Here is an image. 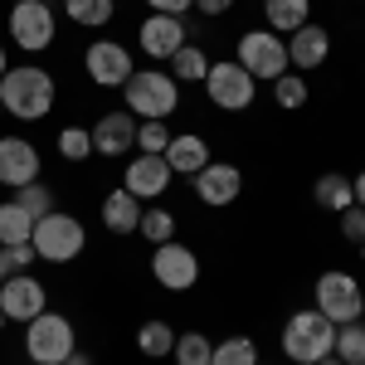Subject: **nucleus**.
<instances>
[{"mask_svg": "<svg viewBox=\"0 0 365 365\" xmlns=\"http://www.w3.org/2000/svg\"><path fill=\"white\" fill-rule=\"evenodd\" d=\"M327 54H331V34H327L322 25L307 20L302 29L287 34V63H292V68H322Z\"/></svg>", "mask_w": 365, "mask_h": 365, "instance_id": "a211bd4d", "label": "nucleus"}, {"mask_svg": "<svg viewBox=\"0 0 365 365\" xmlns=\"http://www.w3.org/2000/svg\"><path fill=\"white\" fill-rule=\"evenodd\" d=\"M29 249L39 253L44 263H73V258H78V253L88 249V234H83V225H78L73 215H63V210H54V215L34 220V234H29Z\"/></svg>", "mask_w": 365, "mask_h": 365, "instance_id": "39448f33", "label": "nucleus"}, {"mask_svg": "<svg viewBox=\"0 0 365 365\" xmlns=\"http://www.w3.org/2000/svg\"><path fill=\"white\" fill-rule=\"evenodd\" d=\"M229 5H234V0H195V10H200V15H210V20L229 15Z\"/></svg>", "mask_w": 365, "mask_h": 365, "instance_id": "4c0bfd02", "label": "nucleus"}, {"mask_svg": "<svg viewBox=\"0 0 365 365\" xmlns=\"http://www.w3.org/2000/svg\"><path fill=\"white\" fill-rule=\"evenodd\" d=\"M54 5L49 0H15L10 10V39L25 49V54H44L54 44Z\"/></svg>", "mask_w": 365, "mask_h": 365, "instance_id": "6e6552de", "label": "nucleus"}, {"mask_svg": "<svg viewBox=\"0 0 365 365\" xmlns=\"http://www.w3.org/2000/svg\"><path fill=\"white\" fill-rule=\"evenodd\" d=\"M25 351H29V365H63L73 351H78L73 322L44 307L34 322H25Z\"/></svg>", "mask_w": 365, "mask_h": 365, "instance_id": "20e7f679", "label": "nucleus"}, {"mask_svg": "<svg viewBox=\"0 0 365 365\" xmlns=\"http://www.w3.org/2000/svg\"><path fill=\"white\" fill-rule=\"evenodd\" d=\"M44 302H49L44 282L29 278V273H15V278L0 282V312H5V322H34L44 312Z\"/></svg>", "mask_w": 365, "mask_h": 365, "instance_id": "f8f14e48", "label": "nucleus"}, {"mask_svg": "<svg viewBox=\"0 0 365 365\" xmlns=\"http://www.w3.org/2000/svg\"><path fill=\"white\" fill-rule=\"evenodd\" d=\"M351 190H356V205H361V210H365V170H361V175H356V180H351Z\"/></svg>", "mask_w": 365, "mask_h": 365, "instance_id": "58836bf2", "label": "nucleus"}, {"mask_svg": "<svg viewBox=\"0 0 365 365\" xmlns=\"http://www.w3.org/2000/svg\"><path fill=\"white\" fill-rule=\"evenodd\" d=\"M63 15L83 29H103L117 15V0H63Z\"/></svg>", "mask_w": 365, "mask_h": 365, "instance_id": "393cba45", "label": "nucleus"}, {"mask_svg": "<svg viewBox=\"0 0 365 365\" xmlns=\"http://www.w3.org/2000/svg\"><path fill=\"white\" fill-rule=\"evenodd\" d=\"M122 103L137 122H166L180 108V83L166 68H132V78L122 83Z\"/></svg>", "mask_w": 365, "mask_h": 365, "instance_id": "f03ea898", "label": "nucleus"}, {"mask_svg": "<svg viewBox=\"0 0 365 365\" xmlns=\"http://www.w3.org/2000/svg\"><path fill=\"white\" fill-rule=\"evenodd\" d=\"M83 68H88V78L98 88H122L127 78H132V54L117 44V39H93L88 44V54H83Z\"/></svg>", "mask_w": 365, "mask_h": 365, "instance_id": "9b49d317", "label": "nucleus"}, {"mask_svg": "<svg viewBox=\"0 0 365 365\" xmlns=\"http://www.w3.org/2000/svg\"><path fill=\"white\" fill-rule=\"evenodd\" d=\"M29 234H34V215H25L15 200H5L0 205V244H29Z\"/></svg>", "mask_w": 365, "mask_h": 365, "instance_id": "bb28decb", "label": "nucleus"}, {"mask_svg": "<svg viewBox=\"0 0 365 365\" xmlns=\"http://www.w3.org/2000/svg\"><path fill=\"white\" fill-rule=\"evenodd\" d=\"M175 365H210V356H215V341L200 336V331H185V336H175Z\"/></svg>", "mask_w": 365, "mask_h": 365, "instance_id": "7c9ffc66", "label": "nucleus"}, {"mask_svg": "<svg viewBox=\"0 0 365 365\" xmlns=\"http://www.w3.org/2000/svg\"><path fill=\"white\" fill-rule=\"evenodd\" d=\"M58 156H63V161H88V156H93V132L63 127V132H58Z\"/></svg>", "mask_w": 365, "mask_h": 365, "instance_id": "473e14b6", "label": "nucleus"}, {"mask_svg": "<svg viewBox=\"0 0 365 365\" xmlns=\"http://www.w3.org/2000/svg\"><path fill=\"white\" fill-rule=\"evenodd\" d=\"M331 356L346 361V365H365V322H346V327H336Z\"/></svg>", "mask_w": 365, "mask_h": 365, "instance_id": "c85d7f7f", "label": "nucleus"}, {"mask_svg": "<svg viewBox=\"0 0 365 365\" xmlns=\"http://www.w3.org/2000/svg\"><path fill=\"white\" fill-rule=\"evenodd\" d=\"M239 68H249L253 83H273L282 78L292 63H287V39H278L273 29H244L239 34Z\"/></svg>", "mask_w": 365, "mask_h": 365, "instance_id": "0eeeda50", "label": "nucleus"}, {"mask_svg": "<svg viewBox=\"0 0 365 365\" xmlns=\"http://www.w3.org/2000/svg\"><path fill=\"white\" fill-rule=\"evenodd\" d=\"M317 365H346V361H336V356H327V361H317Z\"/></svg>", "mask_w": 365, "mask_h": 365, "instance_id": "79ce46f5", "label": "nucleus"}, {"mask_svg": "<svg viewBox=\"0 0 365 365\" xmlns=\"http://www.w3.org/2000/svg\"><path fill=\"white\" fill-rule=\"evenodd\" d=\"M0 331H5V312H0Z\"/></svg>", "mask_w": 365, "mask_h": 365, "instance_id": "37998d69", "label": "nucleus"}, {"mask_svg": "<svg viewBox=\"0 0 365 365\" xmlns=\"http://www.w3.org/2000/svg\"><path fill=\"white\" fill-rule=\"evenodd\" d=\"M137 146V117L132 113H108L93 127V156H127Z\"/></svg>", "mask_w": 365, "mask_h": 365, "instance_id": "f3484780", "label": "nucleus"}, {"mask_svg": "<svg viewBox=\"0 0 365 365\" xmlns=\"http://www.w3.org/2000/svg\"><path fill=\"white\" fill-rule=\"evenodd\" d=\"M137 234L151 244V249H156V244H170V239H175V215H170L166 205H151V210H141Z\"/></svg>", "mask_w": 365, "mask_h": 365, "instance_id": "a878e982", "label": "nucleus"}, {"mask_svg": "<svg viewBox=\"0 0 365 365\" xmlns=\"http://www.w3.org/2000/svg\"><path fill=\"white\" fill-rule=\"evenodd\" d=\"M63 365H98V361H93L88 351H73V356H68V361H63Z\"/></svg>", "mask_w": 365, "mask_h": 365, "instance_id": "ea45409f", "label": "nucleus"}, {"mask_svg": "<svg viewBox=\"0 0 365 365\" xmlns=\"http://www.w3.org/2000/svg\"><path fill=\"white\" fill-rule=\"evenodd\" d=\"M341 234H346L351 244H365V210H361V205L341 210Z\"/></svg>", "mask_w": 365, "mask_h": 365, "instance_id": "c9c22d12", "label": "nucleus"}, {"mask_svg": "<svg viewBox=\"0 0 365 365\" xmlns=\"http://www.w3.org/2000/svg\"><path fill=\"white\" fill-rule=\"evenodd\" d=\"M312 200L322 205V210H351L356 205V190H351V175H341V170H327V175H317V185H312Z\"/></svg>", "mask_w": 365, "mask_h": 365, "instance_id": "412c9836", "label": "nucleus"}, {"mask_svg": "<svg viewBox=\"0 0 365 365\" xmlns=\"http://www.w3.org/2000/svg\"><path fill=\"white\" fill-rule=\"evenodd\" d=\"M5 68H10V58H5V44H0V78H5Z\"/></svg>", "mask_w": 365, "mask_h": 365, "instance_id": "a19ab883", "label": "nucleus"}, {"mask_svg": "<svg viewBox=\"0 0 365 365\" xmlns=\"http://www.w3.org/2000/svg\"><path fill=\"white\" fill-rule=\"evenodd\" d=\"M166 63H170V78H175V83H205V73H210V54H205L200 44L175 49Z\"/></svg>", "mask_w": 365, "mask_h": 365, "instance_id": "5701e85b", "label": "nucleus"}, {"mask_svg": "<svg viewBox=\"0 0 365 365\" xmlns=\"http://www.w3.org/2000/svg\"><path fill=\"white\" fill-rule=\"evenodd\" d=\"M312 307L322 312V317H331L336 327H346V322H361L365 312V287L346 268H327L322 278H317V287H312Z\"/></svg>", "mask_w": 365, "mask_h": 365, "instance_id": "423d86ee", "label": "nucleus"}, {"mask_svg": "<svg viewBox=\"0 0 365 365\" xmlns=\"http://www.w3.org/2000/svg\"><path fill=\"white\" fill-rule=\"evenodd\" d=\"M146 5H151V15H180V20L195 10V0H146Z\"/></svg>", "mask_w": 365, "mask_h": 365, "instance_id": "e433bc0d", "label": "nucleus"}, {"mask_svg": "<svg viewBox=\"0 0 365 365\" xmlns=\"http://www.w3.org/2000/svg\"><path fill=\"white\" fill-rule=\"evenodd\" d=\"M39 180V151L25 137H0V185H29Z\"/></svg>", "mask_w": 365, "mask_h": 365, "instance_id": "dca6fc26", "label": "nucleus"}, {"mask_svg": "<svg viewBox=\"0 0 365 365\" xmlns=\"http://www.w3.org/2000/svg\"><path fill=\"white\" fill-rule=\"evenodd\" d=\"M273 103H278L282 113H297L302 103H307V78L302 73H282V78H273Z\"/></svg>", "mask_w": 365, "mask_h": 365, "instance_id": "c756f323", "label": "nucleus"}, {"mask_svg": "<svg viewBox=\"0 0 365 365\" xmlns=\"http://www.w3.org/2000/svg\"><path fill=\"white\" fill-rule=\"evenodd\" d=\"M190 180H195V200H200V205H210V210L234 205L239 190H244V175H239V166H229V161H210V166L195 170Z\"/></svg>", "mask_w": 365, "mask_h": 365, "instance_id": "ddd939ff", "label": "nucleus"}, {"mask_svg": "<svg viewBox=\"0 0 365 365\" xmlns=\"http://www.w3.org/2000/svg\"><path fill=\"white\" fill-rule=\"evenodd\" d=\"M205 93H210L215 108H225V113H244V108H253L258 83H253L249 68H239L234 58H225V63H210V73H205Z\"/></svg>", "mask_w": 365, "mask_h": 365, "instance_id": "1a4fd4ad", "label": "nucleus"}, {"mask_svg": "<svg viewBox=\"0 0 365 365\" xmlns=\"http://www.w3.org/2000/svg\"><path fill=\"white\" fill-rule=\"evenodd\" d=\"M103 225L113 229V234H137L141 225V200L132 190H113V195L103 200Z\"/></svg>", "mask_w": 365, "mask_h": 365, "instance_id": "aec40b11", "label": "nucleus"}, {"mask_svg": "<svg viewBox=\"0 0 365 365\" xmlns=\"http://www.w3.org/2000/svg\"><path fill=\"white\" fill-rule=\"evenodd\" d=\"M122 190H132L137 200H161L170 190V166L166 156H132L127 161V175H122Z\"/></svg>", "mask_w": 365, "mask_h": 365, "instance_id": "2eb2a0df", "label": "nucleus"}, {"mask_svg": "<svg viewBox=\"0 0 365 365\" xmlns=\"http://www.w3.org/2000/svg\"><path fill=\"white\" fill-rule=\"evenodd\" d=\"M54 98H58V83L34 68V63H20V68H5L0 78V108L15 117V122H39V117L54 113Z\"/></svg>", "mask_w": 365, "mask_h": 365, "instance_id": "f257e3e1", "label": "nucleus"}, {"mask_svg": "<svg viewBox=\"0 0 365 365\" xmlns=\"http://www.w3.org/2000/svg\"><path fill=\"white\" fill-rule=\"evenodd\" d=\"M29 263H39V253L29 244H0V273L15 278V273H29Z\"/></svg>", "mask_w": 365, "mask_h": 365, "instance_id": "72a5a7b5", "label": "nucleus"}, {"mask_svg": "<svg viewBox=\"0 0 365 365\" xmlns=\"http://www.w3.org/2000/svg\"><path fill=\"white\" fill-rule=\"evenodd\" d=\"M331 346H336V322H331V317H322L317 307H302V312L287 317V327H282V351H287L292 365L327 361Z\"/></svg>", "mask_w": 365, "mask_h": 365, "instance_id": "7ed1b4c3", "label": "nucleus"}, {"mask_svg": "<svg viewBox=\"0 0 365 365\" xmlns=\"http://www.w3.org/2000/svg\"><path fill=\"white\" fill-rule=\"evenodd\" d=\"M263 15L273 34H292L312 20V0H263Z\"/></svg>", "mask_w": 365, "mask_h": 365, "instance_id": "4be33fe9", "label": "nucleus"}, {"mask_svg": "<svg viewBox=\"0 0 365 365\" xmlns=\"http://www.w3.org/2000/svg\"><path fill=\"white\" fill-rule=\"evenodd\" d=\"M137 351L146 361H166L170 351H175V331H170L161 317H156V322H141L137 327Z\"/></svg>", "mask_w": 365, "mask_h": 365, "instance_id": "b1692460", "label": "nucleus"}, {"mask_svg": "<svg viewBox=\"0 0 365 365\" xmlns=\"http://www.w3.org/2000/svg\"><path fill=\"white\" fill-rule=\"evenodd\" d=\"M151 278L161 282L166 292H190L200 282V258L195 249H185V244H156V253H151Z\"/></svg>", "mask_w": 365, "mask_h": 365, "instance_id": "9d476101", "label": "nucleus"}, {"mask_svg": "<svg viewBox=\"0 0 365 365\" xmlns=\"http://www.w3.org/2000/svg\"><path fill=\"white\" fill-rule=\"evenodd\" d=\"M161 156H166L170 175H195V170L210 166V141L195 137V132H185V137H170V146Z\"/></svg>", "mask_w": 365, "mask_h": 365, "instance_id": "6ab92c4d", "label": "nucleus"}, {"mask_svg": "<svg viewBox=\"0 0 365 365\" xmlns=\"http://www.w3.org/2000/svg\"><path fill=\"white\" fill-rule=\"evenodd\" d=\"M210 365H258V341H253V336L215 341V356H210Z\"/></svg>", "mask_w": 365, "mask_h": 365, "instance_id": "cd10ccee", "label": "nucleus"}, {"mask_svg": "<svg viewBox=\"0 0 365 365\" xmlns=\"http://www.w3.org/2000/svg\"><path fill=\"white\" fill-rule=\"evenodd\" d=\"M137 146L146 151V156H161L170 146V127L166 122H137Z\"/></svg>", "mask_w": 365, "mask_h": 365, "instance_id": "f704fd0d", "label": "nucleus"}, {"mask_svg": "<svg viewBox=\"0 0 365 365\" xmlns=\"http://www.w3.org/2000/svg\"><path fill=\"white\" fill-rule=\"evenodd\" d=\"M0 282H5V273H0Z\"/></svg>", "mask_w": 365, "mask_h": 365, "instance_id": "c03bdc74", "label": "nucleus"}, {"mask_svg": "<svg viewBox=\"0 0 365 365\" xmlns=\"http://www.w3.org/2000/svg\"><path fill=\"white\" fill-rule=\"evenodd\" d=\"M15 205H20L25 215H34V220H44V215H54V190L39 185V180H29V185L15 190Z\"/></svg>", "mask_w": 365, "mask_h": 365, "instance_id": "2f4dec72", "label": "nucleus"}, {"mask_svg": "<svg viewBox=\"0 0 365 365\" xmlns=\"http://www.w3.org/2000/svg\"><path fill=\"white\" fill-rule=\"evenodd\" d=\"M137 44L146 58H170L175 49H185V20L180 15H146L137 25Z\"/></svg>", "mask_w": 365, "mask_h": 365, "instance_id": "4468645a", "label": "nucleus"}]
</instances>
